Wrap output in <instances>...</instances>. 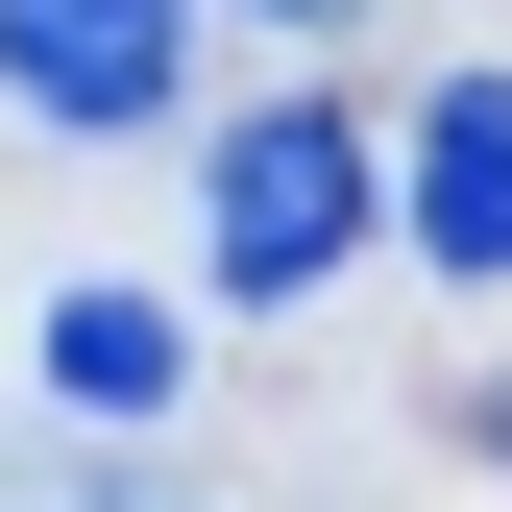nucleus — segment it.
Returning a JSON list of instances; mask_svg holds the SVG:
<instances>
[{"mask_svg": "<svg viewBox=\"0 0 512 512\" xmlns=\"http://www.w3.org/2000/svg\"><path fill=\"white\" fill-rule=\"evenodd\" d=\"M171 391H196V317H171V293H49V415L147 439Z\"/></svg>", "mask_w": 512, "mask_h": 512, "instance_id": "obj_3", "label": "nucleus"}, {"mask_svg": "<svg viewBox=\"0 0 512 512\" xmlns=\"http://www.w3.org/2000/svg\"><path fill=\"white\" fill-rule=\"evenodd\" d=\"M171 49H196V0H0V98L122 147V122H171Z\"/></svg>", "mask_w": 512, "mask_h": 512, "instance_id": "obj_2", "label": "nucleus"}, {"mask_svg": "<svg viewBox=\"0 0 512 512\" xmlns=\"http://www.w3.org/2000/svg\"><path fill=\"white\" fill-rule=\"evenodd\" d=\"M366 196H391V171L293 98V122H244V147H220V220H196V244H220V293H317V269L366 244Z\"/></svg>", "mask_w": 512, "mask_h": 512, "instance_id": "obj_1", "label": "nucleus"}, {"mask_svg": "<svg viewBox=\"0 0 512 512\" xmlns=\"http://www.w3.org/2000/svg\"><path fill=\"white\" fill-rule=\"evenodd\" d=\"M415 244H439V269H464V293L512 269V74H464V98L415 122Z\"/></svg>", "mask_w": 512, "mask_h": 512, "instance_id": "obj_4", "label": "nucleus"}]
</instances>
